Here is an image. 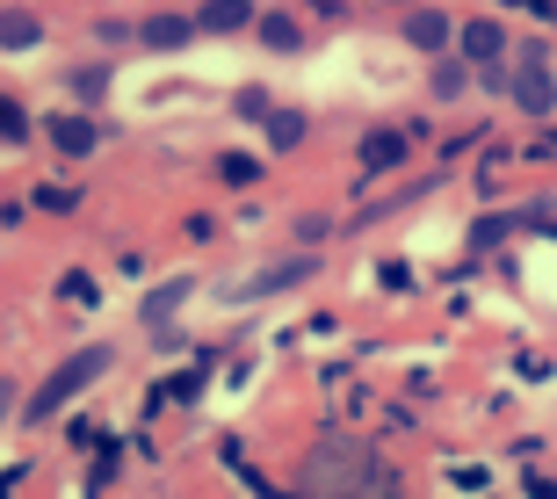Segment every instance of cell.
Segmentation results:
<instances>
[{"instance_id":"2e32d148","label":"cell","mask_w":557,"mask_h":499,"mask_svg":"<svg viewBox=\"0 0 557 499\" xmlns=\"http://www.w3.org/2000/svg\"><path fill=\"white\" fill-rule=\"evenodd\" d=\"M0 138H29V116H22L8 95H0Z\"/></svg>"},{"instance_id":"6da1fadb","label":"cell","mask_w":557,"mask_h":499,"mask_svg":"<svg viewBox=\"0 0 557 499\" xmlns=\"http://www.w3.org/2000/svg\"><path fill=\"white\" fill-rule=\"evenodd\" d=\"M499 95H507L521 116H550V109H557V80H550L543 43H521V51H515V65L499 73Z\"/></svg>"},{"instance_id":"52a82bcc","label":"cell","mask_w":557,"mask_h":499,"mask_svg":"<svg viewBox=\"0 0 557 499\" xmlns=\"http://www.w3.org/2000/svg\"><path fill=\"white\" fill-rule=\"evenodd\" d=\"M398 160H406V138H398V130H370V138H362V182L392 174Z\"/></svg>"},{"instance_id":"5b68a950","label":"cell","mask_w":557,"mask_h":499,"mask_svg":"<svg viewBox=\"0 0 557 499\" xmlns=\"http://www.w3.org/2000/svg\"><path fill=\"white\" fill-rule=\"evenodd\" d=\"M44 138H51L65 160H87V152L102 146V130L87 124V116H51V124H44Z\"/></svg>"},{"instance_id":"5bb4252c","label":"cell","mask_w":557,"mask_h":499,"mask_svg":"<svg viewBox=\"0 0 557 499\" xmlns=\"http://www.w3.org/2000/svg\"><path fill=\"white\" fill-rule=\"evenodd\" d=\"M182 297H188V283H166V290H152V297H145V319H152V326H160V319L174 312V304H182Z\"/></svg>"},{"instance_id":"8fae6325","label":"cell","mask_w":557,"mask_h":499,"mask_svg":"<svg viewBox=\"0 0 557 499\" xmlns=\"http://www.w3.org/2000/svg\"><path fill=\"white\" fill-rule=\"evenodd\" d=\"M261 124H269V146H275V152H289L297 138H305V116H297V109H269Z\"/></svg>"},{"instance_id":"9c48e42d","label":"cell","mask_w":557,"mask_h":499,"mask_svg":"<svg viewBox=\"0 0 557 499\" xmlns=\"http://www.w3.org/2000/svg\"><path fill=\"white\" fill-rule=\"evenodd\" d=\"M145 43H152V51H182V43H196V15H152L145 22Z\"/></svg>"},{"instance_id":"277c9868","label":"cell","mask_w":557,"mask_h":499,"mask_svg":"<svg viewBox=\"0 0 557 499\" xmlns=\"http://www.w3.org/2000/svg\"><path fill=\"white\" fill-rule=\"evenodd\" d=\"M239 29H253V0H203L196 37H239Z\"/></svg>"},{"instance_id":"4fadbf2b","label":"cell","mask_w":557,"mask_h":499,"mask_svg":"<svg viewBox=\"0 0 557 499\" xmlns=\"http://www.w3.org/2000/svg\"><path fill=\"white\" fill-rule=\"evenodd\" d=\"M261 43H269V51H297L305 37H297V22H289V15H261Z\"/></svg>"},{"instance_id":"ba28073f","label":"cell","mask_w":557,"mask_h":499,"mask_svg":"<svg viewBox=\"0 0 557 499\" xmlns=\"http://www.w3.org/2000/svg\"><path fill=\"white\" fill-rule=\"evenodd\" d=\"M44 22L29 15V8H0V51H37Z\"/></svg>"},{"instance_id":"9a60e30c","label":"cell","mask_w":557,"mask_h":499,"mask_svg":"<svg viewBox=\"0 0 557 499\" xmlns=\"http://www.w3.org/2000/svg\"><path fill=\"white\" fill-rule=\"evenodd\" d=\"M73 87H81V102H102L109 73H102V65H81V73H73Z\"/></svg>"},{"instance_id":"7a4b0ae2","label":"cell","mask_w":557,"mask_h":499,"mask_svg":"<svg viewBox=\"0 0 557 499\" xmlns=\"http://www.w3.org/2000/svg\"><path fill=\"white\" fill-rule=\"evenodd\" d=\"M95 376H109V348H81V354H73V362H65V370L51 376L37 398H29V427H44L51 413H65V406H73V398H81Z\"/></svg>"},{"instance_id":"30bf717a","label":"cell","mask_w":557,"mask_h":499,"mask_svg":"<svg viewBox=\"0 0 557 499\" xmlns=\"http://www.w3.org/2000/svg\"><path fill=\"white\" fill-rule=\"evenodd\" d=\"M434 95H442V102L471 95V65H463V59H434Z\"/></svg>"},{"instance_id":"8992f818","label":"cell","mask_w":557,"mask_h":499,"mask_svg":"<svg viewBox=\"0 0 557 499\" xmlns=\"http://www.w3.org/2000/svg\"><path fill=\"white\" fill-rule=\"evenodd\" d=\"M406 43H413V51H428V59H449L456 22H442V15H406Z\"/></svg>"},{"instance_id":"3957f363","label":"cell","mask_w":557,"mask_h":499,"mask_svg":"<svg viewBox=\"0 0 557 499\" xmlns=\"http://www.w3.org/2000/svg\"><path fill=\"white\" fill-rule=\"evenodd\" d=\"M456 59L471 65V73H478V65H499V59H507V29H499L493 15L463 22V29H456Z\"/></svg>"},{"instance_id":"7c38bea8","label":"cell","mask_w":557,"mask_h":499,"mask_svg":"<svg viewBox=\"0 0 557 499\" xmlns=\"http://www.w3.org/2000/svg\"><path fill=\"white\" fill-rule=\"evenodd\" d=\"M311 269H319V261H311V253H297V261H283V269H269V275H261V283H253V297H269V290H289V283H305Z\"/></svg>"}]
</instances>
